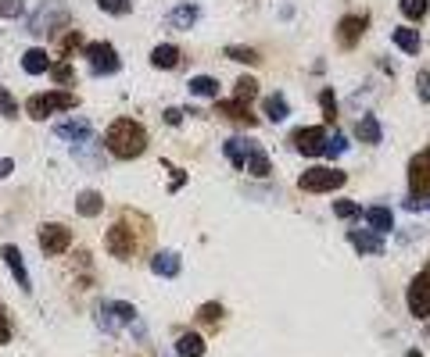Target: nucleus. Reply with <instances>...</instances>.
I'll use <instances>...</instances> for the list:
<instances>
[{"mask_svg":"<svg viewBox=\"0 0 430 357\" xmlns=\"http://www.w3.org/2000/svg\"><path fill=\"white\" fill-rule=\"evenodd\" d=\"M108 150L122 161H133L147 150V129L133 118H115L108 129Z\"/></svg>","mask_w":430,"mask_h":357,"instance_id":"f257e3e1","label":"nucleus"},{"mask_svg":"<svg viewBox=\"0 0 430 357\" xmlns=\"http://www.w3.org/2000/svg\"><path fill=\"white\" fill-rule=\"evenodd\" d=\"M409 186H412V197L405 200V207H419L423 197H430V143L423 150H416V157L409 161Z\"/></svg>","mask_w":430,"mask_h":357,"instance_id":"f03ea898","label":"nucleus"},{"mask_svg":"<svg viewBox=\"0 0 430 357\" xmlns=\"http://www.w3.org/2000/svg\"><path fill=\"white\" fill-rule=\"evenodd\" d=\"M76 104H79V100H76L72 93L54 90V93H36V97H29L26 111H29V118H33V122H44V118H51L54 111H72Z\"/></svg>","mask_w":430,"mask_h":357,"instance_id":"7ed1b4c3","label":"nucleus"},{"mask_svg":"<svg viewBox=\"0 0 430 357\" xmlns=\"http://www.w3.org/2000/svg\"><path fill=\"white\" fill-rule=\"evenodd\" d=\"M104 247H108V254H111V257H119V261H133V257H136L140 239H136V232L129 229V218H122V222H115V225L108 229Z\"/></svg>","mask_w":430,"mask_h":357,"instance_id":"20e7f679","label":"nucleus"},{"mask_svg":"<svg viewBox=\"0 0 430 357\" xmlns=\"http://www.w3.org/2000/svg\"><path fill=\"white\" fill-rule=\"evenodd\" d=\"M344 182H348V175L341 168H309L298 179V186L305 193H330V190H341Z\"/></svg>","mask_w":430,"mask_h":357,"instance_id":"39448f33","label":"nucleus"},{"mask_svg":"<svg viewBox=\"0 0 430 357\" xmlns=\"http://www.w3.org/2000/svg\"><path fill=\"white\" fill-rule=\"evenodd\" d=\"M133 318H136L133 304H122V300H104V304L97 307V325H101L104 332H119V328H126Z\"/></svg>","mask_w":430,"mask_h":357,"instance_id":"423d86ee","label":"nucleus"},{"mask_svg":"<svg viewBox=\"0 0 430 357\" xmlns=\"http://www.w3.org/2000/svg\"><path fill=\"white\" fill-rule=\"evenodd\" d=\"M409 311H412V318H430V261L409 286Z\"/></svg>","mask_w":430,"mask_h":357,"instance_id":"0eeeda50","label":"nucleus"},{"mask_svg":"<svg viewBox=\"0 0 430 357\" xmlns=\"http://www.w3.org/2000/svg\"><path fill=\"white\" fill-rule=\"evenodd\" d=\"M291 143L301 150V157H323V150H326V129L323 125H305V129L294 133Z\"/></svg>","mask_w":430,"mask_h":357,"instance_id":"6e6552de","label":"nucleus"},{"mask_svg":"<svg viewBox=\"0 0 430 357\" xmlns=\"http://www.w3.org/2000/svg\"><path fill=\"white\" fill-rule=\"evenodd\" d=\"M86 58H90V65H94V72L97 76H115L119 68H122V61H119V54H115V47L111 43H90L86 47Z\"/></svg>","mask_w":430,"mask_h":357,"instance_id":"1a4fd4ad","label":"nucleus"},{"mask_svg":"<svg viewBox=\"0 0 430 357\" xmlns=\"http://www.w3.org/2000/svg\"><path fill=\"white\" fill-rule=\"evenodd\" d=\"M369 29V15H344L341 22H337V43L344 47V51H351L359 40H362V33Z\"/></svg>","mask_w":430,"mask_h":357,"instance_id":"9d476101","label":"nucleus"},{"mask_svg":"<svg viewBox=\"0 0 430 357\" xmlns=\"http://www.w3.org/2000/svg\"><path fill=\"white\" fill-rule=\"evenodd\" d=\"M65 19H69V15H65V8L58 4V0H51V4H44V8L36 11V19L29 22V29H33L36 36H51V33H54Z\"/></svg>","mask_w":430,"mask_h":357,"instance_id":"9b49d317","label":"nucleus"},{"mask_svg":"<svg viewBox=\"0 0 430 357\" xmlns=\"http://www.w3.org/2000/svg\"><path fill=\"white\" fill-rule=\"evenodd\" d=\"M69 243H72V232L65 229V225H58V222H47V225H40V250L44 254H61V250H69Z\"/></svg>","mask_w":430,"mask_h":357,"instance_id":"f8f14e48","label":"nucleus"},{"mask_svg":"<svg viewBox=\"0 0 430 357\" xmlns=\"http://www.w3.org/2000/svg\"><path fill=\"white\" fill-rule=\"evenodd\" d=\"M226 157H230V165L234 168H248V161L255 157V150H259V143L255 140H248V136H234V140H226Z\"/></svg>","mask_w":430,"mask_h":357,"instance_id":"ddd939ff","label":"nucleus"},{"mask_svg":"<svg viewBox=\"0 0 430 357\" xmlns=\"http://www.w3.org/2000/svg\"><path fill=\"white\" fill-rule=\"evenodd\" d=\"M0 257H4L8 261V268H11V275H15V282L29 293L33 289V282H29V271H26V261H22V250L15 247V243H8L4 250H0Z\"/></svg>","mask_w":430,"mask_h":357,"instance_id":"4468645a","label":"nucleus"},{"mask_svg":"<svg viewBox=\"0 0 430 357\" xmlns=\"http://www.w3.org/2000/svg\"><path fill=\"white\" fill-rule=\"evenodd\" d=\"M215 111H219V115H226V118H234L237 125H248V129L255 125V115H251V108H248L244 100H237V97H234V100H219V104H215Z\"/></svg>","mask_w":430,"mask_h":357,"instance_id":"2eb2a0df","label":"nucleus"},{"mask_svg":"<svg viewBox=\"0 0 430 357\" xmlns=\"http://www.w3.org/2000/svg\"><path fill=\"white\" fill-rule=\"evenodd\" d=\"M22 68H26L29 76H47V72H51V54H47L44 47H33V51L22 54Z\"/></svg>","mask_w":430,"mask_h":357,"instance_id":"dca6fc26","label":"nucleus"},{"mask_svg":"<svg viewBox=\"0 0 430 357\" xmlns=\"http://www.w3.org/2000/svg\"><path fill=\"white\" fill-rule=\"evenodd\" d=\"M58 136L69 140V143H83V140L94 136V125L83 122V118H72V122H61V125H58Z\"/></svg>","mask_w":430,"mask_h":357,"instance_id":"f3484780","label":"nucleus"},{"mask_svg":"<svg viewBox=\"0 0 430 357\" xmlns=\"http://www.w3.org/2000/svg\"><path fill=\"white\" fill-rule=\"evenodd\" d=\"M348 243L359 250V254H384V239H380V232H348Z\"/></svg>","mask_w":430,"mask_h":357,"instance_id":"a211bd4d","label":"nucleus"},{"mask_svg":"<svg viewBox=\"0 0 430 357\" xmlns=\"http://www.w3.org/2000/svg\"><path fill=\"white\" fill-rule=\"evenodd\" d=\"M151 268H154V275H161V279H176V275H179V254L158 250L154 261H151Z\"/></svg>","mask_w":430,"mask_h":357,"instance_id":"6ab92c4d","label":"nucleus"},{"mask_svg":"<svg viewBox=\"0 0 430 357\" xmlns=\"http://www.w3.org/2000/svg\"><path fill=\"white\" fill-rule=\"evenodd\" d=\"M76 211L86 214V218H97V214L104 211V197H101L97 190H83V193L76 197Z\"/></svg>","mask_w":430,"mask_h":357,"instance_id":"aec40b11","label":"nucleus"},{"mask_svg":"<svg viewBox=\"0 0 430 357\" xmlns=\"http://www.w3.org/2000/svg\"><path fill=\"white\" fill-rule=\"evenodd\" d=\"M391 40L398 43V51H401V54H419V47H423L419 33H416V29H405V26H401V29H394V33H391Z\"/></svg>","mask_w":430,"mask_h":357,"instance_id":"412c9836","label":"nucleus"},{"mask_svg":"<svg viewBox=\"0 0 430 357\" xmlns=\"http://www.w3.org/2000/svg\"><path fill=\"white\" fill-rule=\"evenodd\" d=\"M355 136H359L362 143H369V147L384 140V133H380V122H376L373 115H362V118H359V125H355Z\"/></svg>","mask_w":430,"mask_h":357,"instance_id":"4be33fe9","label":"nucleus"},{"mask_svg":"<svg viewBox=\"0 0 430 357\" xmlns=\"http://www.w3.org/2000/svg\"><path fill=\"white\" fill-rule=\"evenodd\" d=\"M176 353H179V357H204V339H201L197 332H183V336L176 339Z\"/></svg>","mask_w":430,"mask_h":357,"instance_id":"5701e85b","label":"nucleus"},{"mask_svg":"<svg viewBox=\"0 0 430 357\" xmlns=\"http://www.w3.org/2000/svg\"><path fill=\"white\" fill-rule=\"evenodd\" d=\"M151 65H154V68H176V65H179V47H172V43L154 47V51H151Z\"/></svg>","mask_w":430,"mask_h":357,"instance_id":"b1692460","label":"nucleus"},{"mask_svg":"<svg viewBox=\"0 0 430 357\" xmlns=\"http://www.w3.org/2000/svg\"><path fill=\"white\" fill-rule=\"evenodd\" d=\"M366 222H369L373 232H391V229H394V214H391L387 207H369V211H366Z\"/></svg>","mask_w":430,"mask_h":357,"instance_id":"393cba45","label":"nucleus"},{"mask_svg":"<svg viewBox=\"0 0 430 357\" xmlns=\"http://www.w3.org/2000/svg\"><path fill=\"white\" fill-rule=\"evenodd\" d=\"M197 15H201V8H197V4H179V8L172 11V19H169V22H172L176 29H190V26L197 22Z\"/></svg>","mask_w":430,"mask_h":357,"instance_id":"a878e982","label":"nucleus"},{"mask_svg":"<svg viewBox=\"0 0 430 357\" xmlns=\"http://www.w3.org/2000/svg\"><path fill=\"white\" fill-rule=\"evenodd\" d=\"M398 11H401L409 22H419V19H426V11H430V0H398Z\"/></svg>","mask_w":430,"mask_h":357,"instance_id":"bb28decb","label":"nucleus"},{"mask_svg":"<svg viewBox=\"0 0 430 357\" xmlns=\"http://www.w3.org/2000/svg\"><path fill=\"white\" fill-rule=\"evenodd\" d=\"M190 93H197V97H215V93H219V83H215L211 76H197V79H190Z\"/></svg>","mask_w":430,"mask_h":357,"instance_id":"cd10ccee","label":"nucleus"},{"mask_svg":"<svg viewBox=\"0 0 430 357\" xmlns=\"http://www.w3.org/2000/svg\"><path fill=\"white\" fill-rule=\"evenodd\" d=\"M266 115H269L273 122H284V118L291 115V108H287V100H284L280 93H273V97L266 100Z\"/></svg>","mask_w":430,"mask_h":357,"instance_id":"c85d7f7f","label":"nucleus"},{"mask_svg":"<svg viewBox=\"0 0 430 357\" xmlns=\"http://www.w3.org/2000/svg\"><path fill=\"white\" fill-rule=\"evenodd\" d=\"M248 172H251L255 179H266V175L273 172V165H269V157H266V150H262V147H259V150H255V157L248 161Z\"/></svg>","mask_w":430,"mask_h":357,"instance_id":"c756f323","label":"nucleus"},{"mask_svg":"<svg viewBox=\"0 0 430 357\" xmlns=\"http://www.w3.org/2000/svg\"><path fill=\"white\" fill-rule=\"evenodd\" d=\"M47 76H51V79H54L58 86H69V83H76V68H72L69 61H61V65H54V68H51Z\"/></svg>","mask_w":430,"mask_h":357,"instance_id":"7c9ffc66","label":"nucleus"},{"mask_svg":"<svg viewBox=\"0 0 430 357\" xmlns=\"http://www.w3.org/2000/svg\"><path fill=\"white\" fill-rule=\"evenodd\" d=\"M334 214H337V218H344V222H355V218H359V214H366V211H362L355 200H337V204H334Z\"/></svg>","mask_w":430,"mask_h":357,"instance_id":"2f4dec72","label":"nucleus"},{"mask_svg":"<svg viewBox=\"0 0 430 357\" xmlns=\"http://www.w3.org/2000/svg\"><path fill=\"white\" fill-rule=\"evenodd\" d=\"M197 321H204V325H219V321H223V304H204V307L197 311Z\"/></svg>","mask_w":430,"mask_h":357,"instance_id":"473e14b6","label":"nucleus"},{"mask_svg":"<svg viewBox=\"0 0 430 357\" xmlns=\"http://www.w3.org/2000/svg\"><path fill=\"white\" fill-rule=\"evenodd\" d=\"M259 93V83L251 79V76H241L237 79V100H244V104H251V97Z\"/></svg>","mask_w":430,"mask_h":357,"instance_id":"72a5a7b5","label":"nucleus"},{"mask_svg":"<svg viewBox=\"0 0 430 357\" xmlns=\"http://www.w3.org/2000/svg\"><path fill=\"white\" fill-rule=\"evenodd\" d=\"M226 58L244 61V65H259V51H248V47H226Z\"/></svg>","mask_w":430,"mask_h":357,"instance_id":"f704fd0d","label":"nucleus"},{"mask_svg":"<svg viewBox=\"0 0 430 357\" xmlns=\"http://www.w3.org/2000/svg\"><path fill=\"white\" fill-rule=\"evenodd\" d=\"M319 108H323V115H326L330 122L337 118V97H334V90H323V93H319Z\"/></svg>","mask_w":430,"mask_h":357,"instance_id":"c9c22d12","label":"nucleus"},{"mask_svg":"<svg viewBox=\"0 0 430 357\" xmlns=\"http://www.w3.org/2000/svg\"><path fill=\"white\" fill-rule=\"evenodd\" d=\"M0 115H4V118H15V115H19V104H15V97H11L4 86H0Z\"/></svg>","mask_w":430,"mask_h":357,"instance_id":"e433bc0d","label":"nucleus"},{"mask_svg":"<svg viewBox=\"0 0 430 357\" xmlns=\"http://www.w3.org/2000/svg\"><path fill=\"white\" fill-rule=\"evenodd\" d=\"M58 43H61V54L69 58V54H76V51H79V43H83V36H79V33H65V36H61Z\"/></svg>","mask_w":430,"mask_h":357,"instance_id":"4c0bfd02","label":"nucleus"},{"mask_svg":"<svg viewBox=\"0 0 430 357\" xmlns=\"http://www.w3.org/2000/svg\"><path fill=\"white\" fill-rule=\"evenodd\" d=\"M416 93H419V100H423V104H430V68L416 76Z\"/></svg>","mask_w":430,"mask_h":357,"instance_id":"58836bf2","label":"nucleus"},{"mask_svg":"<svg viewBox=\"0 0 430 357\" xmlns=\"http://www.w3.org/2000/svg\"><path fill=\"white\" fill-rule=\"evenodd\" d=\"M108 15H129V0H97Z\"/></svg>","mask_w":430,"mask_h":357,"instance_id":"ea45409f","label":"nucleus"},{"mask_svg":"<svg viewBox=\"0 0 430 357\" xmlns=\"http://www.w3.org/2000/svg\"><path fill=\"white\" fill-rule=\"evenodd\" d=\"M22 15V0H0V19H19Z\"/></svg>","mask_w":430,"mask_h":357,"instance_id":"a19ab883","label":"nucleus"},{"mask_svg":"<svg viewBox=\"0 0 430 357\" xmlns=\"http://www.w3.org/2000/svg\"><path fill=\"white\" fill-rule=\"evenodd\" d=\"M344 147H348V140H344L341 133H334V136L326 140V150H323V154H330V157H337V154H344Z\"/></svg>","mask_w":430,"mask_h":357,"instance_id":"79ce46f5","label":"nucleus"},{"mask_svg":"<svg viewBox=\"0 0 430 357\" xmlns=\"http://www.w3.org/2000/svg\"><path fill=\"white\" fill-rule=\"evenodd\" d=\"M0 343H11V318H8L4 304H0Z\"/></svg>","mask_w":430,"mask_h":357,"instance_id":"37998d69","label":"nucleus"},{"mask_svg":"<svg viewBox=\"0 0 430 357\" xmlns=\"http://www.w3.org/2000/svg\"><path fill=\"white\" fill-rule=\"evenodd\" d=\"M179 118H183L179 111H165V122H169V125H179Z\"/></svg>","mask_w":430,"mask_h":357,"instance_id":"c03bdc74","label":"nucleus"},{"mask_svg":"<svg viewBox=\"0 0 430 357\" xmlns=\"http://www.w3.org/2000/svg\"><path fill=\"white\" fill-rule=\"evenodd\" d=\"M11 168H15V165H11L8 157H4V161H0V179H4V175H11Z\"/></svg>","mask_w":430,"mask_h":357,"instance_id":"a18cd8bd","label":"nucleus"},{"mask_svg":"<svg viewBox=\"0 0 430 357\" xmlns=\"http://www.w3.org/2000/svg\"><path fill=\"white\" fill-rule=\"evenodd\" d=\"M405 357H423V353H419V350H409V353H405Z\"/></svg>","mask_w":430,"mask_h":357,"instance_id":"49530a36","label":"nucleus"}]
</instances>
